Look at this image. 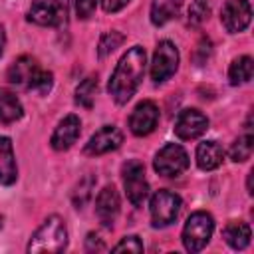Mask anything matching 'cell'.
Returning <instances> with one entry per match:
<instances>
[{"instance_id": "obj_1", "label": "cell", "mask_w": 254, "mask_h": 254, "mask_svg": "<svg viewBox=\"0 0 254 254\" xmlns=\"http://www.w3.org/2000/svg\"><path fill=\"white\" fill-rule=\"evenodd\" d=\"M143 73H145V50L141 46H133L121 56L107 85L109 95L115 99V103L123 105L135 95L143 79Z\"/></svg>"}, {"instance_id": "obj_2", "label": "cell", "mask_w": 254, "mask_h": 254, "mask_svg": "<svg viewBox=\"0 0 254 254\" xmlns=\"http://www.w3.org/2000/svg\"><path fill=\"white\" fill-rule=\"evenodd\" d=\"M67 246V230L60 216H48L28 242V252H64Z\"/></svg>"}, {"instance_id": "obj_3", "label": "cell", "mask_w": 254, "mask_h": 254, "mask_svg": "<svg viewBox=\"0 0 254 254\" xmlns=\"http://www.w3.org/2000/svg\"><path fill=\"white\" fill-rule=\"evenodd\" d=\"M212 230H214V220L208 212H192L187 222H185V228H183V244L189 252H198L202 250L210 236H212Z\"/></svg>"}, {"instance_id": "obj_4", "label": "cell", "mask_w": 254, "mask_h": 254, "mask_svg": "<svg viewBox=\"0 0 254 254\" xmlns=\"http://www.w3.org/2000/svg\"><path fill=\"white\" fill-rule=\"evenodd\" d=\"M69 14V0H36L28 10V20L38 26H62Z\"/></svg>"}, {"instance_id": "obj_5", "label": "cell", "mask_w": 254, "mask_h": 254, "mask_svg": "<svg viewBox=\"0 0 254 254\" xmlns=\"http://www.w3.org/2000/svg\"><path fill=\"white\" fill-rule=\"evenodd\" d=\"M151 220H153V226L157 228H163V226H169L171 222L177 220L179 212H181V196L163 189V190H157L153 196H151Z\"/></svg>"}, {"instance_id": "obj_6", "label": "cell", "mask_w": 254, "mask_h": 254, "mask_svg": "<svg viewBox=\"0 0 254 254\" xmlns=\"http://www.w3.org/2000/svg\"><path fill=\"white\" fill-rule=\"evenodd\" d=\"M123 185L127 198L133 206H141L149 196V183L145 179V167L141 161L131 159L123 165Z\"/></svg>"}, {"instance_id": "obj_7", "label": "cell", "mask_w": 254, "mask_h": 254, "mask_svg": "<svg viewBox=\"0 0 254 254\" xmlns=\"http://www.w3.org/2000/svg\"><path fill=\"white\" fill-rule=\"evenodd\" d=\"M177 67H179V52L175 44L169 40L159 42L151 62V79L155 83H163L177 71Z\"/></svg>"}, {"instance_id": "obj_8", "label": "cell", "mask_w": 254, "mask_h": 254, "mask_svg": "<svg viewBox=\"0 0 254 254\" xmlns=\"http://www.w3.org/2000/svg\"><path fill=\"white\" fill-rule=\"evenodd\" d=\"M153 167L163 177H177V175H181L189 167V155H187V151L181 145L167 143L155 155Z\"/></svg>"}, {"instance_id": "obj_9", "label": "cell", "mask_w": 254, "mask_h": 254, "mask_svg": "<svg viewBox=\"0 0 254 254\" xmlns=\"http://www.w3.org/2000/svg\"><path fill=\"white\" fill-rule=\"evenodd\" d=\"M208 129V119L198 109H183L175 121V133L183 141L200 137Z\"/></svg>"}, {"instance_id": "obj_10", "label": "cell", "mask_w": 254, "mask_h": 254, "mask_svg": "<svg viewBox=\"0 0 254 254\" xmlns=\"http://www.w3.org/2000/svg\"><path fill=\"white\" fill-rule=\"evenodd\" d=\"M250 18H252V10L248 0H226L220 12L222 26L232 34L242 32L250 24Z\"/></svg>"}, {"instance_id": "obj_11", "label": "cell", "mask_w": 254, "mask_h": 254, "mask_svg": "<svg viewBox=\"0 0 254 254\" xmlns=\"http://www.w3.org/2000/svg\"><path fill=\"white\" fill-rule=\"evenodd\" d=\"M157 123H159V109L153 101H141L129 117V129L137 137L149 135L157 127Z\"/></svg>"}, {"instance_id": "obj_12", "label": "cell", "mask_w": 254, "mask_h": 254, "mask_svg": "<svg viewBox=\"0 0 254 254\" xmlns=\"http://www.w3.org/2000/svg\"><path fill=\"white\" fill-rule=\"evenodd\" d=\"M121 143H123V133L115 125H103L99 131L91 135L83 151L85 155H103V153L119 149Z\"/></svg>"}, {"instance_id": "obj_13", "label": "cell", "mask_w": 254, "mask_h": 254, "mask_svg": "<svg viewBox=\"0 0 254 254\" xmlns=\"http://www.w3.org/2000/svg\"><path fill=\"white\" fill-rule=\"evenodd\" d=\"M119 204H121L119 194L113 185H107L99 190V194L95 198V214L103 226H107V228L113 226L115 216L119 214Z\"/></svg>"}, {"instance_id": "obj_14", "label": "cell", "mask_w": 254, "mask_h": 254, "mask_svg": "<svg viewBox=\"0 0 254 254\" xmlns=\"http://www.w3.org/2000/svg\"><path fill=\"white\" fill-rule=\"evenodd\" d=\"M79 133H81V121H79V117L77 115H67V117H64L58 123V127H56L50 143H52V147L56 151H65V149H69L77 141Z\"/></svg>"}, {"instance_id": "obj_15", "label": "cell", "mask_w": 254, "mask_h": 254, "mask_svg": "<svg viewBox=\"0 0 254 254\" xmlns=\"http://www.w3.org/2000/svg\"><path fill=\"white\" fill-rule=\"evenodd\" d=\"M38 71H40V65H38V62L32 56H20L8 67V81L12 85L30 89V85H32V81H34Z\"/></svg>"}, {"instance_id": "obj_16", "label": "cell", "mask_w": 254, "mask_h": 254, "mask_svg": "<svg viewBox=\"0 0 254 254\" xmlns=\"http://www.w3.org/2000/svg\"><path fill=\"white\" fill-rule=\"evenodd\" d=\"M18 179V167L14 159L12 141L4 135H0V183L12 185Z\"/></svg>"}, {"instance_id": "obj_17", "label": "cell", "mask_w": 254, "mask_h": 254, "mask_svg": "<svg viewBox=\"0 0 254 254\" xmlns=\"http://www.w3.org/2000/svg\"><path fill=\"white\" fill-rule=\"evenodd\" d=\"M224 151L216 141H202L196 147V165L202 171H214L222 165Z\"/></svg>"}, {"instance_id": "obj_18", "label": "cell", "mask_w": 254, "mask_h": 254, "mask_svg": "<svg viewBox=\"0 0 254 254\" xmlns=\"http://www.w3.org/2000/svg\"><path fill=\"white\" fill-rule=\"evenodd\" d=\"M185 0H153L151 2V22L155 26H163L169 20L177 18Z\"/></svg>"}, {"instance_id": "obj_19", "label": "cell", "mask_w": 254, "mask_h": 254, "mask_svg": "<svg viewBox=\"0 0 254 254\" xmlns=\"http://www.w3.org/2000/svg\"><path fill=\"white\" fill-rule=\"evenodd\" d=\"M222 236L226 240V244L234 250H244L250 244V226L246 222H228L222 230Z\"/></svg>"}, {"instance_id": "obj_20", "label": "cell", "mask_w": 254, "mask_h": 254, "mask_svg": "<svg viewBox=\"0 0 254 254\" xmlns=\"http://www.w3.org/2000/svg\"><path fill=\"white\" fill-rule=\"evenodd\" d=\"M20 117H22L20 99L8 89H0V123H14Z\"/></svg>"}, {"instance_id": "obj_21", "label": "cell", "mask_w": 254, "mask_h": 254, "mask_svg": "<svg viewBox=\"0 0 254 254\" xmlns=\"http://www.w3.org/2000/svg\"><path fill=\"white\" fill-rule=\"evenodd\" d=\"M252 71H254V62L250 56H242V58H236L232 64H230V69H228V79L232 85H240V83H246L252 79Z\"/></svg>"}, {"instance_id": "obj_22", "label": "cell", "mask_w": 254, "mask_h": 254, "mask_svg": "<svg viewBox=\"0 0 254 254\" xmlns=\"http://www.w3.org/2000/svg\"><path fill=\"white\" fill-rule=\"evenodd\" d=\"M95 93H97V75H89L77 85L75 103L85 107V109H89L93 105V101H95Z\"/></svg>"}, {"instance_id": "obj_23", "label": "cell", "mask_w": 254, "mask_h": 254, "mask_svg": "<svg viewBox=\"0 0 254 254\" xmlns=\"http://www.w3.org/2000/svg\"><path fill=\"white\" fill-rule=\"evenodd\" d=\"M252 149H254V137L250 133H246V135L238 137L232 143V147H230V159L236 161V163H242V161L250 159Z\"/></svg>"}, {"instance_id": "obj_24", "label": "cell", "mask_w": 254, "mask_h": 254, "mask_svg": "<svg viewBox=\"0 0 254 254\" xmlns=\"http://www.w3.org/2000/svg\"><path fill=\"white\" fill-rule=\"evenodd\" d=\"M210 16V4L206 0H194L190 6H189V12H187V22L189 26L192 28H198L202 22H206Z\"/></svg>"}, {"instance_id": "obj_25", "label": "cell", "mask_w": 254, "mask_h": 254, "mask_svg": "<svg viewBox=\"0 0 254 254\" xmlns=\"http://www.w3.org/2000/svg\"><path fill=\"white\" fill-rule=\"evenodd\" d=\"M123 34L121 32H117V30H111V32H105L103 36H101V40H99V46H97V54H99V58H105V56H109L115 48H119L121 44H123Z\"/></svg>"}, {"instance_id": "obj_26", "label": "cell", "mask_w": 254, "mask_h": 254, "mask_svg": "<svg viewBox=\"0 0 254 254\" xmlns=\"http://www.w3.org/2000/svg\"><path fill=\"white\" fill-rule=\"evenodd\" d=\"M93 183H95V179H93L91 175H87V177H83V179L79 181L77 189H75V190H73V194H71L75 208H81V206L89 200V196H91V189H93Z\"/></svg>"}, {"instance_id": "obj_27", "label": "cell", "mask_w": 254, "mask_h": 254, "mask_svg": "<svg viewBox=\"0 0 254 254\" xmlns=\"http://www.w3.org/2000/svg\"><path fill=\"white\" fill-rule=\"evenodd\" d=\"M52 83H54V75H52L50 71H46V69H40V71L36 73V77H34L30 89H34V91H38V93H48V91L52 89Z\"/></svg>"}, {"instance_id": "obj_28", "label": "cell", "mask_w": 254, "mask_h": 254, "mask_svg": "<svg viewBox=\"0 0 254 254\" xmlns=\"http://www.w3.org/2000/svg\"><path fill=\"white\" fill-rule=\"evenodd\" d=\"M143 252V242L139 240V236H125L117 246H113V252Z\"/></svg>"}, {"instance_id": "obj_29", "label": "cell", "mask_w": 254, "mask_h": 254, "mask_svg": "<svg viewBox=\"0 0 254 254\" xmlns=\"http://www.w3.org/2000/svg\"><path fill=\"white\" fill-rule=\"evenodd\" d=\"M97 0H75V14L81 20H87L93 12H95Z\"/></svg>"}, {"instance_id": "obj_30", "label": "cell", "mask_w": 254, "mask_h": 254, "mask_svg": "<svg viewBox=\"0 0 254 254\" xmlns=\"http://www.w3.org/2000/svg\"><path fill=\"white\" fill-rule=\"evenodd\" d=\"M85 248H87L89 252H93V250H99V252H103V250H105V244L101 242V238H99L97 234L89 232V234H87V238H85Z\"/></svg>"}, {"instance_id": "obj_31", "label": "cell", "mask_w": 254, "mask_h": 254, "mask_svg": "<svg viewBox=\"0 0 254 254\" xmlns=\"http://www.w3.org/2000/svg\"><path fill=\"white\" fill-rule=\"evenodd\" d=\"M196 48H198V50H196V62H198V64H204V62H206V58L210 56V42L202 38V40H200V44H198Z\"/></svg>"}, {"instance_id": "obj_32", "label": "cell", "mask_w": 254, "mask_h": 254, "mask_svg": "<svg viewBox=\"0 0 254 254\" xmlns=\"http://www.w3.org/2000/svg\"><path fill=\"white\" fill-rule=\"evenodd\" d=\"M131 0H101V6L105 12H119L121 8H125Z\"/></svg>"}, {"instance_id": "obj_33", "label": "cell", "mask_w": 254, "mask_h": 254, "mask_svg": "<svg viewBox=\"0 0 254 254\" xmlns=\"http://www.w3.org/2000/svg\"><path fill=\"white\" fill-rule=\"evenodd\" d=\"M4 46H6V32H4V26L0 24V56L4 54Z\"/></svg>"}, {"instance_id": "obj_34", "label": "cell", "mask_w": 254, "mask_h": 254, "mask_svg": "<svg viewBox=\"0 0 254 254\" xmlns=\"http://www.w3.org/2000/svg\"><path fill=\"white\" fill-rule=\"evenodd\" d=\"M248 192H252V173L248 175Z\"/></svg>"}]
</instances>
